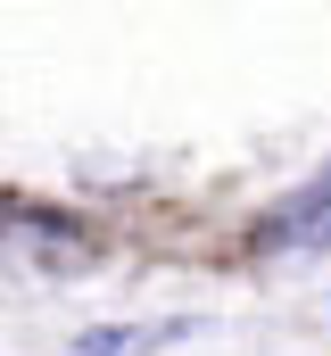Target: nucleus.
<instances>
[{
  "label": "nucleus",
  "mask_w": 331,
  "mask_h": 356,
  "mask_svg": "<svg viewBox=\"0 0 331 356\" xmlns=\"http://www.w3.org/2000/svg\"><path fill=\"white\" fill-rule=\"evenodd\" d=\"M265 241L273 249H315V241H331V175H315L298 199H282L265 216Z\"/></svg>",
  "instance_id": "f257e3e1"
}]
</instances>
